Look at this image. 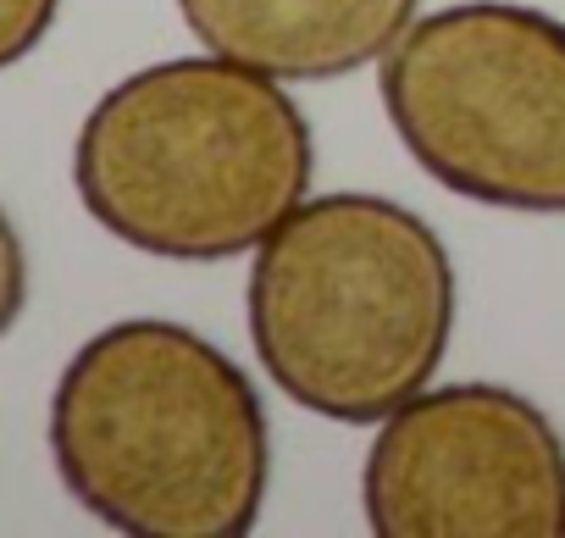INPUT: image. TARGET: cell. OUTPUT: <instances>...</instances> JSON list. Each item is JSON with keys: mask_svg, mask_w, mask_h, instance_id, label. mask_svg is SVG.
Returning <instances> with one entry per match:
<instances>
[{"mask_svg": "<svg viewBox=\"0 0 565 538\" xmlns=\"http://www.w3.org/2000/svg\"><path fill=\"white\" fill-rule=\"evenodd\" d=\"M62 488L128 538H244L271 488L249 372L200 328L128 317L89 334L51 389Z\"/></svg>", "mask_w": 565, "mask_h": 538, "instance_id": "cell-1", "label": "cell"}, {"mask_svg": "<svg viewBox=\"0 0 565 538\" xmlns=\"http://www.w3.org/2000/svg\"><path fill=\"white\" fill-rule=\"evenodd\" d=\"M311 178L317 134L289 84L216 51L117 78L73 139L84 211L156 261L249 255Z\"/></svg>", "mask_w": 565, "mask_h": 538, "instance_id": "cell-2", "label": "cell"}, {"mask_svg": "<svg viewBox=\"0 0 565 538\" xmlns=\"http://www.w3.org/2000/svg\"><path fill=\"white\" fill-rule=\"evenodd\" d=\"M460 284L444 233L388 194H311L249 250L244 323L300 411L377 428L449 356Z\"/></svg>", "mask_w": 565, "mask_h": 538, "instance_id": "cell-3", "label": "cell"}, {"mask_svg": "<svg viewBox=\"0 0 565 538\" xmlns=\"http://www.w3.org/2000/svg\"><path fill=\"white\" fill-rule=\"evenodd\" d=\"M405 156L449 194L565 217V23L521 0H455L377 62Z\"/></svg>", "mask_w": 565, "mask_h": 538, "instance_id": "cell-4", "label": "cell"}, {"mask_svg": "<svg viewBox=\"0 0 565 538\" xmlns=\"http://www.w3.org/2000/svg\"><path fill=\"white\" fill-rule=\"evenodd\" d=\"M361 510L377 538H559L565 439L510 383H427L377 422Z\"/></svg>", "mask_w": 565, "mask_h": 538, "instance_id": "cell-5", "label": "cell"}, {"mask_svg": "<svg viewBox=\"0 0 565 538\" xmlns=\"http://www.w3.org/2000/svg\"><path fill=\"white\" fill-rule=\"evenodd\" d=\"M200 51L282 84H328L377 67L422 18V0H178Z\"/></svg>", "mask_w": 565, "mask_h": 538, "instance_id": "cell-6", "label": "cell"}, {"mask_svg": "<svg viewBox=\"0 0 565 538\" xmlns=\"http://www.w3.org/2000/svg\"><path fill=\"white\" fill-rule=\"evenodd\" d=\"M62 18V0H0V73L29 62Z\"/></svg>", "mask_w": 565, "mask_h": 538, "instance_id": "cell-7", "label": "cell"}, {"mask_svg": "<svg viewBox=\"0 0 565 538\" xmlns=\"http://www.w3.org/2000/svg\"><path fill=\"white\" fill-rule=\"evenodd\" d=\"M23 312H29V250L18 222L0 205V339L23 323Z\"/></svg>", "mask_w": 565, "mask_h": 538, "instance_id": "cell-8", "label": "cell"}]
</instances>
